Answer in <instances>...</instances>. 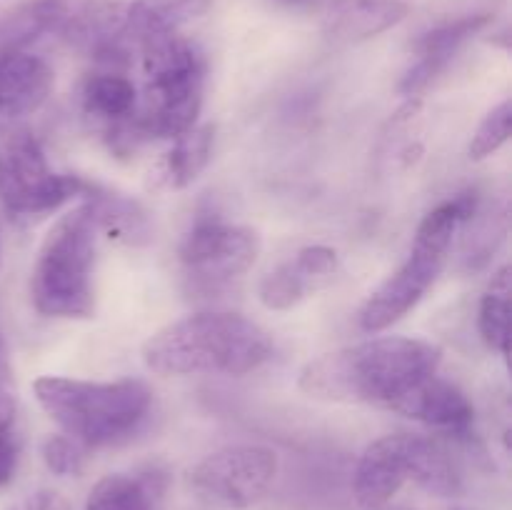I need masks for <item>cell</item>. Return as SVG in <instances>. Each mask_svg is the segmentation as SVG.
I'll return each mask as SVG.
<instances>
[{"label":"cell","instance_id":"17","mask_svg":"<svg viewBox=\"0 0 512 510\" xmlns=\"http://www.w3.org/2000/svg\"><path fill=\"white\" fill-rule=\"evenodd\" d=\"M213 145H215V128L210 123L193 125L178 135L173 148L165 153L163 163H160V175L165 188H188L198 175L208 168L210 158H213Z\"/></svg>","mask_w":512,"mask_h":510},{"label":"cell","instance_id":"15","mask_svg":"<svg viewBox=\"0 0 512 510\" xmlns=\"http://www.w3.org/2000/svg\"><path fill=\"white\" fill-rule=\"evenodd\" d=\"M165 475L160 470L145 473H110L93 485L85 510H158L163 503Z\"/></svg>","mask_w":512,"mask_h":510},{"label":"cell","instance_id":"24","mask_svg":"<svg viewBox=\"0 0 512 510\" xmlns=\"http://www.w3.org/2000/svg\"><path fill=\"white\" fill-rule=\"evenodd\" d=\"M40 453H43V463L48 465L50 473L60 475V478H75L85 468L83 445H78L68 435H48Z\"/></svg>","mask_w":512,"mask_h":510},{"label":"cell","instance_id":"21","mask_svg":"<svg viewBox=\"0 0 512 510\" xmlns=\"http://www.w3.org/2000/svg\"><path fill=\"white\" fill-rule=\"evenodd\" d=\"M310 293L308 283L303 280V275L298 273V268L293 265V260L278 265L275 270H270L258 285L260 303L268 310H290Z\"/></svg>","mask_w":512,"mask_h":510},{"label":"cell","instance_id":"7","mask_svg":"<svg viewBox=\"0 0 512 510\" xmlns=\"http://www.w3.org/2000/svg\"><path fill=\"white\" fill-rule=\"evenodd\" d=\"M90 190L93 185L78 175L50 170L43 145L28 128L0 138V203L13 218H43Z\"/></svg>","mask_w":512,"mask_h":510},{"label":"cell","instance_id":"1","mask_svg":"<svg viewBox=\"0 0 512 510\" xmlns=\"http://www.w3.org/2000/svg\"><path fill=\"white\" fill-rule=\"evenodd\" d=\"M443 350L420 338L385 335L330 350L300 370L298 388L328 403H363L390 410L415 383L438 373Z\"/></svg>","mask_w":512,"mask_h":510},{"label":"cell","instance_id":"30","mask_svg":"<svg viewBox=\"0 0 512 510\" xmlns=\"http://www.w3.org/2000/svg\"><path fill=\"white\" fill-rule=\"evenodd\" d=\"M5 55H10V53H5V50H3V45H0V60H3Z\"/></svg>","mask_w":512,"mask_h":510},{"label":"cell","instance_id":"28","mask_svg":"<svg viewBox=\"0 0 512 510\" xmlns=\"http://www.w3.org/2000/svg\"><path fill=\"white\" fill-rule=\"evenodd\" d=\"M278 3L285 5V8L300 10V8H315V5H318V0H278Z\"/></svg>","mask_w":512,"mask_h":510},{"label":"cell","instance_id":"26","mask_svg":"<svg viewBox=\"0 0 512 510\" xmlns=\"http://www.w3.org/2000/svg\"><path fill=\"white\" fill-rule=\"evenodd\" d=\"M18 453H20V440L13 428L0 430V488H8L15 478L18 470Z\"/></svg>","mask_w":512,"mask_h":510},{"label":"cell","instance_id":"13","mask_svg":"<svg viewBox=\"0 0 512 510\" xmlns=\"http://www.w3.org/2000/svg\"><path fill=\"white\" fill-rule=\"evenodd\" d=\"M488 23L490 15H465V18L450 20V23H443L438 25V28L420 35V38L415 40L418 60L410 65L408 73H405L403 80L398 83L400 95L415 98L418 93H423V90L428 88L450 63H453V58L460 53V48H463L470 38H475Z\"/></svg>","mask_w":512,"mask_h":510},{"label":"cell","instance_id":"14","mask_svg":"<svg viewBox=\"0 0 512 510\" xmlns=\"http://www.w3.org/2000/svg\"><path fill=\"white\" fill-rule=\"evenodd\" d=\"M410 15L405 0H333L323 15V33L330 43L355 45L395 28Z\"/></svg>","mask_w":512,"mask_h":510},{"label":"cell","instance_id":"29","mask_svg":"<svg viewBox=\"0 0 512 510\" xmlns=\"http://www.w3.org/2000/svg\"><path fill=\"white\" fill-rule=\"evenodd\" d=\"M375 510H410V508H400V505H395V508H388V505H383V508H375Z\"/></svg>","mask_w":512,"mask_h":510},{"label":"cell","instance_id":"3","mask_svg":"<svg viewBox=\"0 0 512 510\" xmlns=\"http://www.w3.org/2000/svg\"><path fill=\"white\" fill-rule=\"evenodd\" d=\"M270 355L273 340L268 330L228 310L185 315L150 335L143 345L145 368L165 378L200 373L243 378L263 368Z\"/></svg>","mask_w":512,"mask_h":510},{"label":"cell","instance_id":"4","mask_svg":"<svg viewBox=\"0 0 512 510\" xmlns=\"http://www.w3.org/2000/svg\"><path fill=\"white\" fill-rule=\"evenodd\" d=\"M33 393L48 418L83 448H108L128 440L145 423L153 390L135 378L78 380L43 375Z\"/></svg>","mask_w":512,"mask_h":510},{"label":"cell","instance_id":"23","mask_svg":"<svg viewBox=\"0 0 512 510\" xmlns=\"http://www.w3.org/2000/svg\"><path fill=\"white\" fill-rule=\"evenodd\" d=\"M293 265L303 275L310 290H320L333 283L335 273H338V253L328 245H308L295 255Z\"/></svg>","mask_w":512,"mask_h":510},{"label":"cell","instance_id":"6","mask_svg":"<svg viewBox=\"0 0 512 510\" xmlns=\"http://www.w3.org/2000/svg\"><path fill=\"white\" fill-rule=\"evenodd\" d=\"M478 210V193L465 190L425 215L423 223L418 225L408 260L365 300L358 315V323L365 333H380V330L390 328L425 298V293L433 288L448 263L455 233L468 225L478 215Z\"/></svg>","mask_w":512,"mask_h":510},{"label":"cell","instance_id":"8","mask_svg":"<svg viewBox=\"0 0 512 510\" xmlns=\"http://www.w3.org/2000/svg\"><path fill=\"white\" fill-rule=\"evenodd\" d=\"M260 255V235L248 225L198 218L180 243V263L195 290L215 293L240 280Z\"/></svg>","mask_w":512,"mask_h":510},{"label":"cell","instance_id":"18","mask_svg":"<svg viewBox=\"0 0 512 510\" xmlns=\"http://www.w3.org/2000/svg\"><path fill=\"white\" fill-rule=\"evenodd\" d=\"M135 103H138V88L120 70H100V73H93L85 80V113L108 123V128L128 120L133 115Z\"/></svg>","mask_w":512,"mask_h":510},{"label":"cell","instance_id":"19","mask_svg":"<svg viewBox=\"0 0 512 510\" xmlns=\"http://www.w3.org/2000/svg\"><path fill=\"white\" fill-rule=\"evenodd\" d=\"M478 330L490 350L508 358L510 353V268L503 265L490 280L478 310Z\"/></svg>","mask_w":512,"mask_h":510},{"label":"cell","instance_id":"9","mask_svg":"<svg viewBox=\"0 0 512 510\" xmlns=\"http://www.w3.org/2000/svg\"><path fill=\"white\" fill-rule=\"evenodd\" d=\"M278 453L265 445H228L190 470V488L223 510H248L265 498L278 475Z\"/></svg>","mask_w":512,"mask_h":510},{"label":"cell","instance_id":"2","mask_svg":"<svg viewBox=\"0 0 512 510\" xmlns=\"http://www.w3.org/2000/svg\"><path fill=\"white\" fill-rule=\"evenodd\" d=\"M145 90L133 115L110 125V140L118 150L135 148L140 140H175L198 125L205 93V58L198 45L178 30H153L140 35Z\"/></svg>","mask_w":512,"mask_h":510},{"label":"cell","instance_id":"12","mask_svg":"<svg viewBox=\"0 0 512 510\" xmlns=\"http://www.w3.org/2000/svg\"><path fill=\"white\" fill-rule=\"evenodd\" d=\"M408 483V433L383 435L363 450L353 475V493L365 510L383 508Z\"/></svg>","mask_w":512,"mask_h":510},{"label":"cell","instance_id":"31","mask_svg":"<svg viewBox=\"0 0 512 510\" xmlns=\"http://www.w3.org/2000/svg\"><path fill=\"white\" fill-rule=\"evenodd\" d=\"M0 263H3V250H0Z\"/></svg>","mask_w":512,"mask_h":510},{"label":"cell","instance_id":"20","mask_svg":"<svg viewBox=\"0 0 512 510\" xmlns=\"http://www.w3.org/2000/svg\"><path fill=\"white\" fill-rule=\"evenodd\" d=\"M210 0H133L128 3L130 38L138 43L140 35L153 30H175L183 20L208 8Z\"/></svg>","mask_w":512,"mask_h":510},{"label":"cell","instance_id":"16","mask_svg":"<svg viewBox=\"0 0 512 510\" xmlns=\"http://www.w3.org/2000/svg\"><path fill=\"white\" fill-rule=\"evenodd\" d=\"M408 480L438 498H453L463 490V475L453 453L440 438L408 433Z\"/></svg>","mask_w":512,"mask_h":510},{"label":"cell","instance_id":"5","mask_svg":"<svg viewBox=\"0 0 512 510\" xmlns=\"http://www.w3.org/2000/svg\"><path fill=\"white\" fill-rule=\"evenodd\" d=\"M98 230L90 200L50 225L30 275V300L40 315L68 320L93 318Z\"/></svg>","mask_w":512,"mask_h":510},{"label":"cell","instance_id":"11","mask_svg":"<svg viewBox=\"0 0 512 510\" xmlns=\"http://www.w3.org/2000/svg\"><path fill=\"white\" fill-rule=\"evenodd\" d=\"M53 83V70L40 55L20 50L0 60V138L25 115L43 108Z\"/></svg>","mask_w":512,"mask_h":510},{"label":"cell","instance_id":"10","mask_svg":"<svg viewBox=\"0 0 512 510\" xmlns=\"http://www.w3.org/2000/svg\"><path fill=\"white\" fill-rule=\"evenodd\" d=\"M390 410L458 440L468 438L475 420V408L468 395L438 373L415 383L403 398L390 405Z\"/></svg>","mask_w":512,"mask_h":510},{"label":"cell","instance_id":"22","mask_svg":"<svg viewBox=\"0 0 512 510\" xmlns=\"http://www.w3.org/2000/svg\"><path fill=\"white\" fill-rule=\"evenodd\" d=\"M512 130V103L503 100L500 105H495L488 115L483 118V123L478 125V130L473 133V140L468 145L470 160H485L490 155L498 153L505 143L510 140Z\"/></svg>","mask_w":512,"mask_h":510},{"label":"cell","instance_id":"27","mask_svg":"<svg viewBox=\"0 0 512 510\" xmlns=\"http://www.w3.org/2000/svg\"><path fill=\"white\" fill-rule=\"evenodd\" d=\"M25 510H73L70 500L60 495L58 490H38L33 498L28 500Z\"/></svg>","mask_w":512,"mask_h":510},{"label":"cell","instance_id":"25","mask_svg":"<svg viewBox=\"0 0 512 510\" xmlns=\"http://www.w3.org/2000/svg\"><path fill=\"white\" fill-rule=\"evenodd\" d=\"M15 413H18V400H15L13 365H10L8 343L0 333V430L13 428Z\"/></svg>","mask_w":512,"mask_h":510}]
</instances>
